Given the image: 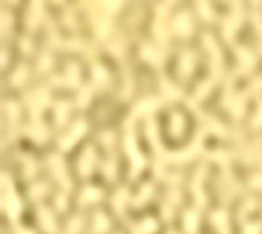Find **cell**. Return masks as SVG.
Instances as JSON below:
<instances>
[{
	"label": "cell",
	"mask_w": 262,
	"mask_h": 234,
	"mask_svg": "<svg viewBox=\"0 0 262 234\" xmlns=\"http://www.w3.org/2000/svg\"><path fill=\"white\" fill-rule=\"evenodd\" d=\"M16 234H34L31 229H24V228H21V229H18L16 231Z\"/></svg>",
	"instance_id": "cell-49"
},
{
	"label": "cell",
	"mask_w": 262,
	"mask_h": 234,
	"mask_svg": "<svg viewBox=\"0 0 262 234\" xmlns=\"http://www.w3.org/2000/svg\"><path fill=\"white\" fill-rule=\"evenodd\" d=\"M237 55H238V61H240V68L238 71L240 73H249V71L252 69V66H254V63H256V56H254V53H252L251 50H248L246 47H238L237 48Z\"/></svg>",
	"instance_id": "cell-9"
},
{
	"label": "cell",
	"mask_w": 262,
	"mask_h": 234,
	"mask_svg": "<svg viewBox=\"0 0 262 234\" xmlns=\"http://www.w3.org/2000/svg\"><path fill=\"white\" fill-rule=\"evenodd\" d=\"M210 157L211 159H218V160H229L230 157H232V154H229L227 151H214V152H211L210 154Z\"/></svg>",
	"instance_id": "cell-42"
},
{
	"label": "cell",
	"mask_w": 262,
	"mask_h": 234,
	"mask_svg": "<svg viewBox=\"0 0 262 234\" xmlns=\"http://www.w3.org/2000/svg\"><path fill=\"white\" fill-rule=\"evenodd\" d=\"M198 226V213L194 209H189L184 217V229L187 234H194Z\"/></svg>",
	"instance_id": "cell-21"
},
{
	"label": "cell",
	"mask_w": 262,
	"mask_h": 234,
	"mask_svg": "<svg viewBox=\"0 0 262 234\" xmlns=\"http://www.w3.org/2000/svg\"><path fill=\"white\" fill-rule=\"evenodd\" d=\"M80 82V69L75 63H69L67 69H66V77H64V84L75 87Z\"/></svg>",
	"instance_id": "cell-20"
},
{
	"label": "cell",
	"mask_w": 262,
	"mask_h": 234,
	"mask_svg": "<svg viewBox=\"0 0 262 234\" xmlns=\"http://www.w3.org/2000/svg\"><path fill=\"white\" fill-rule=\"evenodd\" d=\"M141 55H142L144 60L150 61L152 65H155V66H160L161 63H163V60H165V55H163V53H161L160 50H157V48L153 47V45H150V43H146V45H144V47H142V51H141Z\"/></svg>",
	"instance_id": "cell-13"
},
{
	"label": "cell",
	"mask_w": 262,
	"mask_h": 234,
	"mask_svg": "<svg viewBox=\"0 0 262 234\" xmlns=\"http://www.w3.org/2000/svg\"><path fill=\"white\" fill-rule=\"evenodd\" d=\"M95 85H96V84L88 85V87H85V88L82 90V92L78 93V104H80V106H86V103H88V100H90V95L93 93Z\"/></svg>",
	"instance_id": "cell-32"
},
{
	"label": "cell",
	"mask_w": 262,
	"mask_h": 234,
	"mask_svg": "<svg viewBox=\"0 0 262 234\" xmlns=\"http://www.w3.org/2000/svg\"><path fill=\"white\" fill-rule=\"evenodd\" d=\"M262 224L259 223H248L245 226V234H260Z\"/></svg>",
	"instance_id": "cell-41"
},
{
	"label": "cell",
	"mask_w": 262,
	"mask_h": 234,
	"mask_svg": "<svg viewBox=\"0 0 262 234\" xmlns=\"http://www.w3.org/2000/svg\"><path fill=\"white\" fill-rule=\"evenodd\" d=\"M23 47H24L26 53H29V51L32 50V43H31V42H28V39H24V40H23Z\"/></svg>",
	"instance_id": "cell-48"
},
{
	"label": "cell",
	"mask_w": 262,
	"mask_h": 234,
	"mask_svg": "<svg viewBox=\"0 0 262 234\" xmlns=\"http://www.w3.org/2000/svg\"><path fill=\"white\" fill-rule=\"evenodd\" d=\"M254 207H256V201L252 199V197H249V199H248L245 204H243V207H241V210H240V217H243V215H245V213H249L252 209H254Z\"/></svg>",
	"instance_id": "cell-39"
},
{
	"label": "cell",
	"mask_w": 262,
	"mask_h": 234,
	"mask_svg": "<svg viewBox=\"0 0 262 234\" xmlns=\"http://www.w3.org/2000/svg\"><path fill=\"white\" fill-rule=\"evenodd\" d=\"M111 221L106 217L103 212H96L95 218H93V234H103L109 229Z\"/></svg>",
	"instance_id": "cell-19"
},
{
	"label": "cell",
	"mask_w": 262,
	"mask_h": 234,
	"mask_svg": "<svg viewBox=\"0 0 262 234\" xmlns=\"http://www.w3.org/2000/svg\"><path fill=\"white\" fill-rule=\"evenodd\" d=\"M12 21H13V18H12L10 12H4V13H2V29H4L5 32L12 28Z\"/></svg>",
	"instance_id": "cell-40"
},
{
	"label": "cell",
	"mask_w": 262,
	"mask_h": 234,
	"mask_svg": "<svg viewBox=\"0 0 262 234\" xmlns=\"http://www.w3.org/2000/svg\"><path fill=\"white\" fill-rule=\"evenodd\" d=\"M26 76H28V68H26L24 65H21L20 68H18L15 73H13V77H12V82L13 85H21L24 82Z\"/></svg>",
	"instance_id": "cell-30"
},
{
	"label": "cell",
	"mask_w": 262,
	"mask_h": 234,
	"mask_svg": "<svg viewBox=\"0 0 262 234\" xmlns=\"http://www.w3.org/2000/svg\"><path fill=\"white\" fill-rule=\"evenodd\" d=\"M249 183H251V186H254V188H262V172L252 175L251 180H249Z\"/></svg>",
	"instance_id": "cell-45"
},
{
	"label": "cell",
	"mask_w": 262,
	"mask_h": 234,
	"mask_svg": "<svg viewBox=\"0 0 262 234\" xmlns=\"http://www.w3.org/2000/svg\"><path fill=\"white\" fill-rule=\"evenodd\" d=\"M69 107H70V104H69V101H59V103H56V122L59 124V125H62L66 122V115H67V112H69Z\"/></svg>",
	"instance_id": "cell-27"
},
{
	"label": "cell",
	"mask_w": 262,
	"mask_h": 234,
	"mask_svg": "<svg viewBox=\"0 0 262 234\" xmlns=\"http://www.w3.org/2000/svg\"><path fill=\"white\" fill-rule=\"evenodd\" d=\"M157 229V221L153 218H146L144 221H141L139 224L134 226L133 234H152Z\"/></svg>",
	"instance_id": "cell-23"
},
{
	"label": "cell",
	"mask_w": 262,
	"mask_h": 234,
	"mask_svg": "<svg viewBox=\"0 0 262 234\" xmlns=\"http://www.w3.org/2000/svg\"><path fill=\"white\" fill-rule=\"evenodd\" d=\"M5 111H7L8 117H10L12 121H15V119H18V115H20V106H18L15 101H7Z\"/></svg>",
	"instance_id": "cell-33"
},
{
	"label": "cell",
	"mask_w": 262,
	"mask_h": 234,
	"mask_svg": "<svg viewBox=\"0 0 262 234\" xmlns=\"http://www.w3.org/2000/svg\"><path fill=\"white\" fill-rule=\"evenodd\" d=\"M26 100H28L29 103V107H31V111L34 114V117H37V114L43 109L45 106H47V103L50 101V96L48 93L45 92V90H39V92H34L31 95L26 96Z\"/></svg>",
	"instance_id": "cell-7"
},
{
	"label": "cell",
	"mask_w": 262,
	"mask_h": 234,
	"mask_svg": "<svg viewBox=\"0 0 262 234\" xmlns=\"http://www.w3.org/2000/svg\"><path fill=\"white\" fill-rule=\"evenodd\" d=\"M51 56L48 55V53H47V55H43L42 58H40V66H39V69L40 71H45V69H48L50 66H51Z\"/></svg>",
	"instance_id": "cell-44"
},
{
	"label": "cell",
	"mask_w": 262,
	"mask_h": 234,
	"mask_svg": "<svg viewBox=\"0 0 262 234\" xmlns=\"http://www.w3.org/2000/svg\"><path fill=\"white\" fill-rule=\"evenodd\" d=\"M152 191H153L152 183H146V185H144V186L141 188L139 194L133 199V205H134V207H139L142 202H146V201L149 199V197L152 196Z\"/></svg>",
	"instance_id": "cell-26"
},
{
	"label": "cell",
	"mask_w": 262,
	"mask_h": 234,
	"mask_svg": "<svg viewBox=\"0 0 262 234\" xmlns=\"http://www.w3.org/2000/svg\"><path fill=\"white\" fill-rule=\"evenodd\" d=\"M85 132H86V122L83 119H78L74 125H72V129L61 138V141H59L61 149H69Z\"/></svg>",
	"instance_id": "cell-4"
},
{
	"label": "cell",
	"mask_w": 262,
	"mask_h": 234,
	"mask_svg": "<svg viewBox=\"0 0 262 234\" xmlns=\"http://www.w3.org/2000/svg\"><path fill=\"white\" fill-rule=\"evenodd\" d=\"M202 141H203V130L198 132L197 135V138L189 145L186 149L183 151H178V152H168V154H165L163 157H166L168 160H173V162H183V160H189V159H192L198 149L202 148Z\"/></svg>",
	"instance_id": "cell-3"
},
{
	"label": "cell",
	"mask_w": 262,
	"mask_h": 234,
	"mask_svg": "<svg viewBox=\"0 0 262 234\" xmlns=\"http://www.w3.org/2000/svg\"><path fill=\"white\" fill-rule=\"evenodd\" d=\"M42 16H43V4L34 2L32 7H31V10H29V15H28V24H29L31 29H34L35 26L39 24V21L42 20Z\"/></svg>",
	"instance_id": "cell-18"
},
{
	"label": "cell",
	"mask_w": 262,
	"mask_h": 234,
	"mask_svg": "<svg viewBox=\"0 0 262 234\" xmlns=\"http://www.w3.org/2000/svg\"><path fill=\"white\" fill-rule=\"evenodd\" d=\"M95 159H96L95 148L93 146H86L85 151H83V154L80 156V159H78V172L82 173V175H85V177L92 173Z\"/></svg>",
	"instance_id": "cell-10"
},
{
	"label": "cell",
	"mask_w": 262,
	"mask_h": 234,
	"mask_svg": "<svg viewBox=\"0 0 262 234\" xmlns=\"http://www.w3.org/2000/svg\"><path fill=\"white\" fill-rule=\"evenodd\" d=\"M28 135L31 138H34L35 141H43L47 138V129H45V125L40 124V122H35L34 125H31L29 130H28Z\"/></svg>",
	"instance_id": "cell-24"
},
{
	"label": "cell",
	"mask_w": 262,
	"mask_h": 234,
	"mask_svg": "<svg viewBox=\"0 0 262 234\" xmlns=\"http://www.w3.org/2000/svg\"><path fill=\"white\" fill-rule=\"evenodd\" d=\"M173 29L179 35H189L192 34V18L187 12H181L173 20Z\"/></svg>",
	"instance_id": "cell-8"
},
{
	"label": "cell",
	"mask_w": 262,
	"mask_h": 234,
	"mask_svg": "<svg viewBox=\"0 0 262 234\" xmlns=\"http://www.w3.org/2000/svg\"><path fill=\"white\" fill-rule=\"evenodd\" d=\"M92 71H93V84L103 85L107 80V71L101 65H95Z\"/></svg>",
	"instance_id": "cell-29"
},
{
	"label": "cell",
	"mask_w": 262,
	"mask_h": 234,
	"mask_svg": "<svg viewBox=\"0 0 262 234\" xmlns=\"http://www.w3.org/2000/svg\"><path fill=\"white\" fill-rule=\"evenodd\" d=\"M205 172H206V168L202 165V167L198 168L197 172H195L194 183H192L194 197H195V201H197L198 204H200V205H203V204L206 202V196H205V193H203V188H202V185H203V177H205Z\"/></svg>",
	"instance_id": "cell-12"
},
{
	"label": "cell",
	"mask_w": 262,
	"mask_h": 234,
	"mask_svg": "<svg viewBox=\"0 0 262 234\" xmlns=\"http://www.w3.org/2000/svg\"><path fill=\"white\" fill-rule=\"evenodd\" d=\"M161 87H163V92L171 98V100H174V98H179V96H181V90H179L173 82H169V80H166L165 77L161 79Z\"/></svg>",
	"instance_id": "cell-28"
},
{
	"label": "cell",
	"mask_w": 262,
	"mask_h": 234,
	"mask_svg": "<svg viewBox=\"0 0 262 234\" xmlns=\"http://www.w3.org/2000/svg\"><path fill=\"white\" fill-rule=\"evenodd\" d=\"M198 8H200V13L202 16L205 18V20H213V10H211V7L210 4H206V2H200L198 4Z\"/></svg>",
	"instance_id": "cell-35"
},
{
	"label": "cell",
	"mask_w": 262,
	"mask_h": 234,
	"mask_svg": "<svg viewBox=\"0 0 262 234\" xmlns=\"http://www.w3.org/2000/svg\"><path fill=\"white\" fill-rule=\"evenodd\" d=\"M171 133L174 135V137H179L181 133L184 132V117L181 112H174L173 117H171Z\"/></svg>",
	"instance_id": "cell-25"
},
{
	"label": "cell",
	"mask_w": 262,
	"mask_h": 234,
	"mask_svg": "<svg viewBox=\"0 0 262 234\" xmlns=\"http://www.w3.org/2000/svg\"><path fill=\"white\" fill-rule=\"evenodd\" d=\"M125 149L128 151L130 154V159H131V164H133V170H131V175H138L139 170L144 167L146 164V159L141 156V152L138 149V145H136V137H134V130L133 127L128 129V133H126V138H125Z\"/></svg>",
	"instance_id": "cell-2"
},
{
	"label": "cell",
	"mask_w": 262,
	"mask_h": 234,
	"mask_svg": "<svg viewBox=\"0 0 262 234\" xmlns=\"http://www.w3.org/2000/svg\"><path fill=\"white\" fill-rule=\"evenodd\" d=\"M161 104L160 98L157 96H149V98H144V100H141L136 106L133 107V112L130 115V119H136L138 115H142V114H150L152 111H155L157 107Z\"/></svg>",
	"instance_id": "cell-6"
},
{
	"label": "cell",
	"mask_w": 262,
	"mask_h": 234,
	"mask_svg": "<svg viewBox=\"0 0 262 234\" xmlns=\"http://www.w3.org/2000/svg\"><path fill=\"white\" fill-rule=\"evenodd\" d=\"M126 199H128V190H126V188H120V190L117 191V194L114 196V199H112L114 209H115L117 213H123Z\"/></svg>",
	"instance_id": "cell-22"
},
{
	"label": "cell",
	"mask_w": 262,
	"mask_h": 234,
	"mask_svg": "<svg viewBox=\"0 0 262 234\" xmlns=\"http://www.w3.org/2000/svg\"><path fill=\"white\" fill-rule=\"evenodd\" d=\"M169 234H176V232H174V231H171V232H169Z\"/></svg>",
	"instance_id": "cell-50"
},
{
	"label": "cell",
	"mask_w": 262,
	"mask_h": 234,
	"mask_svg": "<svg viewBox=\"0 0 262 234\" xmlns=\"http://www.w3.org/2000/svg\"><path fill=\"white\" fill-rule=\"evenodd\" d=\"M24 165H26V172H24L26 177H32L35 173V170H37L35 168V162L32 157H24Z\"/></svg>",
	"instance_id": "cell-36"
},
{
	"label": "cell",
	"mask_w": 262,
	"mask_h": 234,
	"mask_svg": "<svg viewBox=\"0 0 262 234\" xmlns=\"http://www.w3.org/2000/svg\"><path fill=\"white\" fill-rule=\"evenodd\" d=\"M251 124L254 125V127H260V125H262V100H260V103L257 106V112H256L254 117H252V122Z\"/></svg>",
	"instance_id": "cell-43"
},
{
	"label": "cell",
	"mask_w": 262,
	"mask_h": 234,
	"mask_svg": "<svg viewBox=\"0 0 262 234\" xmlns=\"http://www.w3.org/2000/svg\"><path fill=\"white\" fill-rule=\"evenodd\" d=\"M101 140H103L104 145L109 146L111 143H112V140H114V135H112L111 132H103V133H101Z\"/></svg>",
	"instance_id": "cell-46"
},
{
	"label": "cell",
	"mask_w": 262,
	"mask_h": 234,
	"mask_svg": "<svg viewBox=\"0 0 262 234\" xmlns=\"http://www.w3.org/2000/svg\"><path fill=\"white\" fill-rule=\"evenodd\" d=\"M2 205L5 207L8 217H10L12 220H16L18 217H20L21 201H20V197H18V194L15 193L12 180L7 173L2 175Z\"/></svg>",
	"instance_id": "cell-1"
},
{
	"label": "cell",
	"mask_w": 262,
	"mask_h": 234,
	"mask_svg": "<svg viewBox=\"0 0 262 234\" xmlns=\"http://www.w3.org/2000/svg\"><path fill=\"white\" fill-rule=\"evenodd\" d=\"M48 190V185L47 183H35L32 188H31V196L32 197H40L47 193Z\"/></svg>",
	"instance_id": "cell-34"
},
{
	"label": "cell",
	"mask_w": 262,
	"mask_h": 234,
	"mask_svg": "<svg viewBox=\"0 0 262 234\" xmlns=\"http://www.w3.org/2000/svg\"><path fill=\"white\" fill-rule=\"evenodd\" d=\"M211 221H213L214 226L219 229V232L229 234L230 226H229V218H227V213H225V210H221V209L214 210L211 213Z\"/></svg>",
	"instance_id": "cell-15"
},
{
	"label": "cell",
	"mask_w": 262,
	"mask_h": 234,
	"mask_svg": "<svg viewBox=\"0 0 262 234\" xmlns=\"http://www.w3.org/2000/svg\"><path fill=\"white\" fill-rule=\"evenodd\" d=\"M48 160H50V165H51V170H53V173H55V177L59 180L61 185L64 186V190L69 191L72 188V182H70L69 175L66 173V167H64L62 159L59 156H51Z\"/></svg>",
	"instance_id": "cell-5"
},
{
	"label": "cell",
	"mask_w": 262,
	"mask_h": 234,
	"mask_svg": "<svg viewBox=\"0 0 262 234\" xmlns=\"http://www.w3.org/2000/svg\"><path fill=\"white\" fill-rule=\"evenodd\" d=\"M39 217H40V224L43 226V229L53 234V232H56V221L55 218H53V213L50 209H47V207H40L39 209Z\"/></svg>",
	"instance_id": "cell-14"
},
{
	"label": "cell",
	"mask_w": 262,
	"mask_h": 234,
	"mask_svg": "<svg viewBox=\"0 0 262 234\" xmlns=\"http://www.w3.org/2000/svg\"><path fill=\"white\" fill-rule=\"evenodd\" d=\"M104 173H106L107 177H109L111 180L115 177V159H114V157H111V159L104 164Z\"/></svg>",
	"instance_id": "cell-37"
},
{
	"label": "cell",
	"mask_w": 262,
	"mask_h": 234,
	"mask_svg": "<svg viewBox=\"0 0 262 234\" xmlns=\"http://www.w3.org/2000/svg\"><path fill=\"white\" fill-rule=\"evenodd\" d=\"M240 21H241V10H240V4H237V10L232 12L227 20L224 21V29L222 31H224V37L227 40H232V35H233L235 31H237Z\"/></svg>",
	"instance_id": "cell-11"
},
{
	"label": "cell",
	"mask_w": 262,
	"mask_h": 234,
	"mask_svg": "<svg viewBox=\"0 0 262 234\" xmlns=\"http://www.w3.org/2000/svg\"><path fill=\"white\" fill-rule=\"evenodd\" d=\"M161 213H163V217L166 220H171V217H173V202L169 199L163 204V207H161Z\"/></svg>",
	"instance_id": "cell-38"
},
{
	"label": "cell",
	"mask_w": 262,
	"mask_h": 234,
	"mask_svg": "<svg viewBox=\"0 0 262 234\" xmlns=\"http://www.w3.org/2000/svg\"><path fill=\"white\" fill-rule=\"evenodd\" d=\"M194 65H195V55L191 51H186L184 55L181 56V61H179V74L186 79L189 74L192 73Z\"/></svg>",
	"instance_id": "cell-17"
},
{
	"label": "cell",
	"mask_w": 262,
	"mask_h": 234,
	"mask_svg": "<svg viewBox=\"0 0 262 234\" xmlns=\"http://www.w3.org/2000/svg\"><path fill=\"white\" fill-rule=\"evenodd\" d=\"M82 223H83L82 217H74L67 224L66 234H77L80 231V228H82Z\"/></svg>",
	"instance_id": "cell-31"
},
{
	"label": "cell",
	"mask_w": 262,
	"mask_h": 234,
	"mask_svg": "<svg viewBox=\"0 0 262 234\" xmlns=\"http://www.w3.org/2000/svg\"><path fill=\"white\" fill-rule=\"evenodd\" d=\"M101 196H103V193H101V190H99V188H96V186H86L85 190L80 193L78 202L80 204H92V202H96V201L101 199Z\"/></svg>",
	"instance_id": "cell-16"
},
{
	"label": "cell",
	"mask_w": 262,
	"mask_h": 234,
	"mask_svg": "<svg viewBox=\"0 0 262 234\" xmlns=\"http://www.w3.org/2000/svg\"><path fill=\"white\" fill-rule=\"evenodd\" d=\"M56 205L59 207L61 210L64 209V207L67 205V197H66V194H59V196L56 197Z\"/></svg>",
	"instance_id": "cell-47"
}]
</instances>
